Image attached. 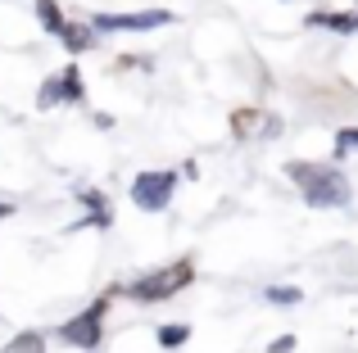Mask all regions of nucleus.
I'll use <instances>...</instances> for the list:
<instances>
[{"mask_svg":"<svg viewBox=\"0 0 358 353\" xmlns=\"http://www.w3.org/2000/svg\"><path fill=\"white\" fill-rule=\"evenodd\" d=\"M263 127H268V114H259V109H236V114H231V136H236V141L263 136Z\"/></svg>","mask_w":358,"mask_h":353,"instance_id":"nucleus-9","label":"nucleus"},{"mask_svg":"<svg viewBox=\"0 0 358 353\" xmlns=\"http://www.w3.org/2000/svg\"><path fill=\"white\" fill-rule=\"evenodd\" d=\"M9 213H14V204H9V200H0V218H9Z\"/></svg>","mask_w":358,"mask_h":353,"instance_id":"nucleus-17","label":"nucleus"},{"mask_svg":"<svg viewBox=\"0 0 358 353\" xmlns=\"http://www.w3.org/2000/svg\"><path fill=\"white\" fill-rule=\"evenodd\" d=\"M290 349H295V336H281V340L268 345V353H290Z\"/></svg>","mask_w":358,"mask_h":353,"instance_id":"nucleus-16","label":"nucleus"},{"mask_svg":"<svg viewBox=\"0 0 358 353\" xmlns=\"http://www.w3.org/2000/svg\"><path fill=\"white\" fill-rule=\"evenodd\" d=\"M354 150H358V127H341V132H336V154L350 159Z\"/></svg>","mask_w":358,"mask_h":353,"instance_id":"nucleus-14","label":"nucleus"},{"mask_svg":"<svg viewBox=\"0 0 358 353\" xmlns=\"http://www.w3.org/2000/svg\"><path fill=\"white\" fill-rule=\"evenodd\" d=\"M59 41H64L69 54H87L91 45H96V27H91V23H73V18H69L64 32H59Z\"/></svg>","mask_w":358,"mask_h":353,"instance_id":"nucleus-8","label":"nucleus"},{"mask_svg":"<svg viewBox=\"0 0 358 353\" xmlns=\"http://www.w3.org/2000/svg\"><path fill=\"white\" fill-rule=\"evenodd\" d=\"M32 9H36V23H41L50 36H59V32H64V23H69V18H64L59 0H32Z\"/></svg>","mask_w":358,"mask_h":353,"instance_id":"nucleus-10","label":"nucleus"},{"mask_svg":"<svg viewBox=\"0 0 358 353\" xmlns=\"http://www.w3.org/2000/svg\"><path fill=\"white\" fill-rule=\"evenodd\" d=\"M155 336H159V349H182L186 340H191V326H186V322H164Z\"/></svg>","mask_w":358,"mask_h":353,"instance_id":"nucleus-11","label":"nucleus"},{"mask_svg":"<svg viewBox=\"0 0 358 353\" xmlns=\"http://www.w3.org/2000/svg\"><path fill=\"white\" fill-rule=\"evenodd\" d=\"M191 281H195V263L191 258H177V263H164V267H155V272L136 276L122 294H127L131 303H164V299H173V294H182Z\"/></svg>","mask_w":358,"mask_h":353,"instance_id":"nucleus-2","label":"nucleus"},{"mask_svg":"<svg viewBox=\"0 0 358 353\" xmlns=\"http://www.w3.org/2000/svg\"><path fill=\"white\" fill-rule=\"evenodd\" d=\"M173 190H177V172H136V181H131V204H136L141 213H164L168 204H173Z\"/></svg>","mask_w":358,"mask_h":353,"instance_id":"nucleus-4","label":"nucleus"},{"mask_svg":"<svg viewBox=\"0 0 358 353\" xmlns=\"http://www.w3.org/2000/svg\"><path fill=\"white\" fill-rule=\"evenodd\" d=\"M263 299L277 303V308H295V303L304 299V294H299L295 285H268V290H263Z\"/></svg>","mask_w":358,"mask_h":353,"instance_id":"nucleus-13","label":"nucleus"},{"mask_svg":"<svg viewBox=\"0 0 358 353\" xmlns=\"http://www.w3.org/2000/svg\"><path fill=\"white\" fill-rule=\"evenodd\" d=\"M87 100V87H82V73L64 68V73H50V77L41 82V91H36V109H55V105H82Z\"/></svg>","mask_w":358,"mask_h":353,"instance_id":"nucleus-5","label":"nucleus"},{"mask_svg":"<svg viewBox=\"0 0 358 353\" xmlns=\"http://www.w3.org/2000/svg\"><path fill=\"white\" fill-rule=\"evenodd\" d=\"M78 200L87 204L91 213H109V200H105V195H100V190H78Z\"/></svg>","mask_w":358,"mask_h":353,"instance_id":"nucleus-15","label":"nucleus"},{"mask_svg":"<svg viewBox=\"0 0 358 353\" xmlns=\"http://www.w3.org/2000/svg\"><path fill=\"white\" fill-rule=\"evenodd\" d=\"M0 353H45V336H41V331H18Z\"/></svg>","mask_w":358,"mask_h":353,"instance_id":"nucleus-12","label":"nucleus"},{"mask_svg":"<svg viewBox=\"0 0 358 353\" xmlns=\"http://www.w3.org/2000/svg\"><path fill=\"white\" fill-rule=\"evenodd\" d=\"M173 23V9H136V14H96L91 27L96 32H155V27Z\"/></svg>","mask_w":358,"mask_h":353,"instance_id":"nucleus-6","label":"nucleus"},{"mask_svg":"<svg viewBox=\"0 0 358 353\" xmlns=\"http://www.w3.org/2000/svg\"><path fill=\"white\" fill-rule=\"evenodd\" d=\"M286 176L299 186L308 209H345L350 204V181L331 163H286Z\"/></svg>","mask_w":358,"mask_h":353,"instance_id":"nucleus-1","label":"nucleus"},{"mask_svg":"<svg viewBox=\"0 0 358 353\" xmlns=\"http://www.w3.org/2000/svg\"><path fill=\"white\" fill-rule=\"evenodd\" d=\"M308 27H327V32H341V36H354L358 32V14H336V9H313L304 14Z\"/></svg>","mask_w":358,"mask_h":353,"instance_id":"nucleus-7","label":"nucleus"},{"mask_svg":"<svg viewBox=\"0 0 358 353\" xmlns=\"http://www.w3.org/2000/svg\"><path fill=\"white\" fill-rule=\"evenodd\" d=\"M118 290H109V294H100L91 308H82L78 317H69L59 326V340L69 349H100V340H105V313H109V299H114Z\"/></svg>","mask_w":358,"mask_h":353,"instance_id":"nucleus-3","label":"nucleus"}]
</instances>
